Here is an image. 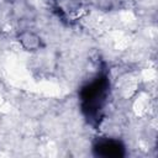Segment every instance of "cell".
<instances>
[{"mask_svg": "<svg viewBox=\"0 0 158 158\" xmlns=\"http://www.w3.org/2000/svg\"><path fill=\"white\" fill-rule=\"evenodd\" d=\"M94 152L96 156L105 158H118L125 154V147L120 141L112 138H102L94 146Z\"/></svg>", "mask_w": 158, "mask_h": 158, "instance_id": "3957f363", "label": "cell"}, {"mask_svg": "<svg viewBox=\"0 0 158 158\" xmlns=\"http://www.w3.org/2000/svg\"><path fill=\"white\" fill-rule=\"evenodd\" d=\"M110 81L106 74H99L80 90V106L90 122H98L109 99Z\"/></svg>", "mask_w": 158, "mask_h": 158, "instance_id": "6da1fadb", "label": "cell"}, {"mask_svg": "<svg viewBox=\"0 0 158 158\" xmlns=\"http://www.w3.org/2000/svg\"><path fill=\"white\" fill-rule=\"evenodd\" d=\"M54 11L63 20L75 21L84 11L81 0H51Z\"/></svg>", "mask_w": 158, "mask_h": 158, "instance_id": "7a4b0ae2", "label": "cell"}]
</instances>
